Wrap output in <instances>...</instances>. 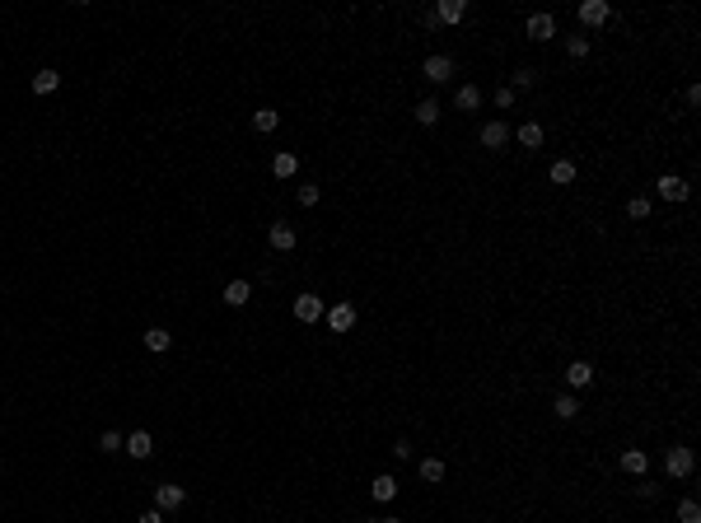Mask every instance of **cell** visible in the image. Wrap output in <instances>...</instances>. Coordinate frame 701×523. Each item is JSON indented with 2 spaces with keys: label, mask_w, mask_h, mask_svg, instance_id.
<instances>
[{
  "label": "cell",
  "mask_w": 701,
  "mask_h": 523,
  "mask_svg": "<svg viewBox=\"0 0 701 523\" xmlns=\"http://www.w3.org/2000/svg\"><path fill=\"white\" fill-rule=\"evenodd\" d=\"M276 126H281V112H276V108H257V112H253V131H257V136H271Z\"/></svg>",
  "instance_id": "15"
},
{
  "label": "cell",
  "mask_w": 701,
  "mask_h": 523,
  "mask_svg": "<svg viewBox=\"0 0 701 523\" xmlns=\"http://www.w3.org/2000/svg\"><path fill=\"white\" fill-rule=\"evenodd\" d=\"M56 84H61L56 70H38V75H33V94H56Z\"/></svg>",
  "instance_id": "25"
},
{
  "label": "cell",
  "mask_w": 701,
  "mask_h": 523,
  "mask_svg": "<svg viewBox=\"0 0 701 523\" xmlns=\"http://www.w3.org/2000/svg\"><path fill=\"white\" fill-rule=\"evenodd\" d=\"M496 108H514V89L505 84V89H496Z\"/></svg>",
  "instance_id": "34"
},
{
  "label": "cell",
  "mask_w": 701,
  "mask_h": 523,
  "mask_svg": "<svg viewBox=\"0 0 701 523\" xmlns=\"http://www.w3.org/2000/svg\"><path fill=\"white\" fill-rule=\"evenodd\" d=\"M318 197H323V192L313 187V182H304V187H300V206H318Z\"/></svg>",
  "instance_id": "32"
},
{
  "label": "cell",
  "mask_w": 701,
  "mask_h": 523,
  "mask_svg": "<svg viewBox=\"0 0 701 523\" xmlns=\"http://www.w3.org/2000/svg\"><path fill=\"white\" fill-rule=\"evenodd\" d=\"M622 472H626V477H646V472H650V458L641 453V448H626V453H622Z\"/></svg>",
  "instance_id": "13"
},
{
  "label": "cell",
  "mask_w": 701,
  "mask_h": 523,
  "mask_svg": "<svg viewBox=\"0 0 701 523\" xmlns=\"http://www.w3.org/2000/svg\"><path fill=\"white\" fill-rule=\"evenodd\" d=\"M323 318H327V327L342 336V332H351V327H356V304H346V299H342V304H332Z\"/></svg>",
  "instance_id": "4"
},
{
  "label": "cell",
  "mask_w": 701,
  "mask_h": 523,
  "mask_svg": "<svg viewBox=\"0 0 701 523\" xmlns=\"http://www.w3.org/2000/svg\"><path fill=\"white\" fill-rule=\"evenodd\" d=\"M369 490H374L379 505H388L393 495H398V477H388V472H384V477H374V486H369Z\"/></svg>",
  "instance_id": "23"
},
{
  "label": "cell",
  "mask_w": 701,
  "mask_h": 523,
  "mask_svg": "<svg viewBox=\"0 0 701 523\" xmlns=\"http://www.w3.org/2000/svg\"><path fill=\"white\" fill-rule=\"evenodd\" d=\"M374 523H402V519H374Z\"/></svg>",
  "instance_id": "36"
},
{
  "label": "cell",
  "mask_w": 701,
  "mask_h": 523,
  "mask_svg": "<svg viewBox=\"0 0 701 523\" xmlns=\"http://www.w3.org/2000/svg\"><path fill=\"white\" fill-rule=\"evenodd\" d=\"M99 448H103V453H122V448H126V434L103 430V434H99Z\"/></svg>",
  "instance_id": "26"
},
{
  "label": "cell",
  "mask_w": 701,
  "mask_h": 523,
  "mask_svg": "<svg viewBox=\"0 0 701 523\" xmlns=\"http://www.w3.org/2000/svg\"><path fill=\"white\" fill-rule=\"evenodd\" d=\"M557 416H561V421H575V416H580V402L570 397V392H566V397H557Z\"/></svg>",
  "instance_id": "27"
},
{
  "label": "cell",
  "mask_w": 701,
  "mask_h": 523,
  "mask_svg": "<svg viewBox=\"0 0 701 523\" xmlns=\"http://www.w3.org/2000/svg\"><path fill=\"white\" fill-rule=\"evenodd\" d=\"M626 215H631V220H646L650 215V197H631L626 201Z\"/></svg>",
  "instance_id": "28"
},
{
  "label": "cell",
  "mask_w": 701,
  "mask_h": 523,
  "mask_svg": "<svg viewBox=\"0 0 701 523\" xmlns=\"http://www.w3.org/2000/svg\"><path fill=\"white\" fill-rule=\"evenodd\" d=\"M421 75L430 79V84H445L449 75H454V56H445V52H435V56H425V66H421Z\"/></svg>",
  "instance_id": "2"
},
{
  "label": "cell",
  "mask_w": 701,
  "mask_h": 523,
  "mask_svg": "<svg viewBox=\"0 0 701 523\" xmlns=\"http://www.w3.org/2000/svg\"><path fill=\"white\" fill-rule=\"evenodd\" d=\"M528 38H533V43L557 38V19H552V14H533V19H528Z\"/></svg>",
  "instance_id": "9"
},
{
  "label": "cell",
  "mask_w": 701,
  "mask_h": 523,
  "mask_svg": "<svg viewBox=\"0 0 701 523\" xmlns=\"http://www.w3.org/2000/svg\"><path fill=\"white\" fill-rule=\"evenodd\" d=\"M155 505L159 510H183V505H188V490L173 486V481H164V486H155Z\"/></svg>",
  "instance_id": "6"
},
{
  "label": "cell",
  "mask_w": 701,
  "mask_h": 523,
  "mask_svg": "<svg viewBox=\"0 0 701 523\" xmlns=\"http://www.w3.org/2000/svg\"><path fill=\"white\" fill-rule=\"evenodd\" d=\"M505 141H510V126L505 122H487L482 126V145H487V150H501Z\"/></svg>",
  "instance_id": "14"
},
{
  "label": "cell",
  "mask_w": 701,
  "mask_h": 523,
  "mask_svg": "<svg viewBox=\"0 0 701 523\" xmlns=\"http://www.w3.org/2000/svg\"><path fill=\"white\" fill-rule=\"evenodd\" d=\"M608 19H612L608 0H585V5H580V23H585V28H603Z\"/></svg>",
  "instance_id": "3"
},
{
  "label": "cell",
  "mask_w": 701,
  "mask_h": 523,
  "mask_svg": "<svg viewBox=\"0 0 701 523\" xmlns=\"http://www.w3.org/2000/svg\"><path fill=\"white\" fill-rule=\"evenodd\" d=\"M655 192L664 201H688L692 197V187H688V178H678V173H664V178L655 182Z\"/></svg>",
  "instance_id": "5"
},
{
  "label": "cell",
  "mask_w": 701,
  "mask_h": 523,
  "mask_svg": "<svg viewBox=\"0 0 701 523\" xmlns=\"http://www.w3.org/2000/svg\"><path fill=\"white\" fill-rule=\"evenodd\" d=\"M271 248H276V253H290V248H295V243H300V234H295V229H290V224L286 220H281V224H271Z\"/></svg>",
  "instance_id": "11"
},
{
  "label": "cell",
  "mask_w": 701,
  "mask_h": 523,
  "mask_svg": "<svg viewBox=\"0 0 701 523\" xmlns=\"http://www.w3.org/2000/svg\"><path fill=\"white\" fill-rule=\"evenodd\" d=\"M566 52L575 56V61H585V56H589V38H566Z\"/></svg>",
  "instance_id": "31"
},
{
  "label": "cell",
  "mask_w": 701,
  "mask_h": 523,
  "mask_svg": "<svg viewBox=\"0 0 701 523\" xmlns=\"http://www.w3.org/2000/svg\"><path fill=\"white\" fill-rule=\"evenodd\" d=\"M323 299H318V294H300V299H295V318H300V323H318V318H323Z\"/></svg>",
  "instance_id": "8"
},
{
  "label": "cell",
  "mask_w": 701,
  "mask_h": 523,
  "mask_svg": "<svg viewBox=\"0 0 701 523\" xmlns=\"http://www.w3.org/2000/svg\"><path fill=\"white\" fill-rule=\"evenodd\" d=\"M126 453H131V458H141V463H145L150 453H155V439H150V430H136V434H126Z\"/></svg>",
  "instance_id": "10"
},
{
  "label": "cell",
  "mask_w": 701,
  "mask_h": 523,
  "mask_svg": "<svg viewBox=\"0 0 701 523\" xmlns=\"http://www.w3.org/2000/svg\"><path fill=\"white\" fill-rule=\"evenodd\" d=\"M271 173H276V178H295V173H300V155H290V150L276 155L271 159Z\"/></svg>",
  "instance_id": "19"
},
{
  "label": "cell",
  "mask_w": 701,
  "mask_h": 523,
  "mask_svg": "<svg viewBox=\"0 0 701 523\" xmlns=\"http://www.w3.org/2000/svg\"><path fill=\"white\" fill-rule=\"evenodd\" d=\"M547 178L557 182V187H570V182H575V164H570V159H557V164L547 168Z\"/></svg>",
  "instance_id": "20"
},
{
  "label": "cell",
  "mask_w": 701,
  "mask_h": 523,
  "mask_svg": "<svg viewBox=\"0 0 701 523\" xmlns=\"http://www.w3.org/2000/svg\"><path fill=\"white\" fill-rule=\"evenodd\" d=\"M664 472H668V477H692V472H697V453L683 448V444H673L664 453Z\"/></svg>",
  "instance_id": "1"
},
{
  "label": "cell",
  "mask_w": 701,
  "mask_h": 523,
  "mask_svg": "<svg viewBox=\"0 0 701 523\" xmlns=\"http://www.w3.org/2000/svg\"><path fill=\"white\" fill-rule=\"evenodd\" d=\"M533 79H538L533 70H514V75H510V89L514 94H519V89H533Z\"/></svg>",
  "instance_id": "30"
},
{
  "label": "cell",
  "mask_w": 701,
  "mask_h": 523,
  "mask_svg": "<svg viewBox=\"0 0 701 523\" xmlns=\"http://www.w3.org/2000/svg\"><path fill=\"white\" fill-rule=\"evenodd\" d=\"M136 523H164V510H145V514H141Z\"/></svg>",
  "instance_id": "35"
},
{
  "label": "cell",
  "mask_w": 701,
  "mask_h": 523,
  "mask_svg": "<svg viewBox=\"0 0 701 523\" xmlns=\"http://www.w3.org/2000/svg\"><path fill=\"white\" fill-rule=\"evenodd\" d=\"M594 379H599V374H594L589 360H570V365H566V383H570V388H589Z\"/></svg>",
  "instance_id": "7"
},
{
  "label": "cell",
  "mask_w": 701,
  "mask_h": 523,
  "mask_svg": "<svg viewBox=\"0 0 701 523\" xmlns=\"http://www.w3.org/2000/svg\"><path fill=\"white\" fill-rule=\"evenodd\" d=\"M168 346H173V332H164V327H150V332H145V351H155V356H164Z\"/></svg>",
  "instance_id": "21"
},
{
  "label": "cell",
  "mask_w": 701,
  "mask_h": 523,
  "mask_svg": "<svg viewBox=\"0 0 701 523\" xmlns=\"http://www.w3.org/2000/svg\"><path fill=\"white\" fill-rule=\"evenodd\" d=\"M393 458H398V463H412V439H398V444H393Z\"/></svg>",
  "instance_id": "33"
},
{
  "label": "cell",
  "mask_w": 701,
  "mask_h": 523,
  "mask_svg": "<svg viewBox=\"0 0 701 523\" xmlns=\"http://www.w3.org/2000/svg\"><path fill=\"white\" fill-rule=\"evenodd\" d=\"M440 112H445V108H440V99H421V103H416V112H412V117H416L421 126H435V122H440Z\"/></svg>",
  "instance_id": "18"
},
{
  "label": "cell",
  "mask_w": 701,
  "mask_h": 523,
  "mask_svg": "<svg viewBox=\"0 0 701 523\" xmlns=\"http://www.w3.org/2000/svg\"><path fill=\"white\" fill-rule=\"evenodd\" d=\"M248 299H253V285H248V280H229V285H224V304H229V309H244Z\"/></svg>",
  "instance_id": "12"
},
{
  "label": "cell",
  "mask_w": 701,
  "mask_h": 523,
  "mask_svg": "<svg viewBox=\"0 0 701 523\" xmlns=\"http://www.w3.org/2000/svg\"><path fill=\"white\" fill-rule=\"evenodd\" d=\"M454 108L458 112H477L482 108V89H477V84H463V89L454 94Z\"/></svg>",
  "instance_id": "16"
},
{
  "label": "cell",
  "mask_w": 701,
  "mask_h": 523,
  "mask_svg": "<svg viewBox=\"0 0 701 523\" xmlns=\"http://www.w3.org/2000/svg\"><path fill=\"white\" fill-rule=\"evenodd\" d=\"M514 141H519L523 150H538V145H543V126H538V122H523L519 131H514Z\"/></svg>",
  "instance_id": "24"
},
{
  "label": "cell",
  "mask_w": 701,
  "mask_h": 523,
  "mask_svg": "<svg viewBox=\"0 0 701 523\" xmlns=\"http://www.w3.org/2000/svg\"><path fill=\"white\" fill-rule=\"evenodd\" d=\"M678 523H701V505L697 500H683L678 505Z\"/></svg>",
  "instance_id": "29"
},
{
  "label": "cell",
  "mask_w": 701,
  "mask_h": 523,
  "mask_svg": "<svg viewBox=\"0 0 701 523\" xmlns=\"http://www.w3.org/2000/svg\"><path fill=\"white\" fill-rule=\"evenodd\" d=\"M463 14H467L463 0H440V5H435V19H440V23H458Z\"/></svg>",
  "instance_id": "17"
},
{
  "label": "cell",
  "mask_w": 701,
  "mask_h": 523,
  "mask_svg": "<svg viewBox=\"0 0 701 523\" xmlns=\"http://www.w3.org/2000/svg\"><path fill=\"white\" fill-rule=\"evenodd\" d=\"M445 477H449L445 458H425V463H421V481H430V486H440Z\"/></svg>",
  "instance_id": "22"
}]
</instances>
